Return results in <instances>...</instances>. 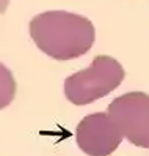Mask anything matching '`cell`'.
<instances>
[{"label":"cell","mask_w":149,"mask_h":156,"mask_svg":"<svg viewBox=\"0 0 149 156\" xmlns=\"http://www.w3.org/2000/svg\"><path fill=\"white\" fill-rule=\"evenodd\" d=\"M8 3H10V0H0V14L6 11V8H8Z\"/></svg>","instance_id":"8992f818"},{"label":"cell","mask_w":149,"mask_h":156,"mask_svg":"<svg viewBox=\"0 0 149 156\" xmlns=\"http://www.w3.org/2000/svg\"><path fill=\"white\" fill-rule=\"evenodd\" d=\"M30 36L38 49L55 60H72L94 44V25L69 11H46L30 21Z\"/></svg>","instance_id":"6da1fadb"},{"label":"cell","mask_w":149,"mask_h":156,"mask_svg":"<svg viewBox=\"0 0 149 156\" xmlns=\"http://www.w3.org/2000/svg\"><path fill=\"white\" fill-rule=\"evenodd\" d=\"M126 139L141 148H149V95L130 91L115 98L107 109Z\"/></svg>","instance_id":"3957f363"},{"label":"cell","mask_w":149,"mask_h":156,"mask_svg":"<svg viewBox=\"0 0 149 156\" xmlns=\"http://www.w3.org/2000/svg\"><path fill=\"white\" fill-rule=\"evenodd\" d=\"M16 95V80L13 73L0 62V111L11 104Z\"/></svg>","instance_id":"5b68a950"},{"label":"cell","mask_w":149,"mask_h":156,"mask_svg":"<svg viewBox=\"0 0 149 156\" xmlns=\"http://www.w3.org/2000/svg\"><path fill=\"white\" fill-rule=\"evenodd\" d=\"M126 76L123 65L108 55H97L86 68L64 80V95L76 106H85L111 93Z\"/></svg>","instance_id":"7a4b0ae2"},{"label":"cell","mask_w":149,"mask_h":156,"mask_svg":"<svg viewBox=\"0 0 149 156\" xmlns=\"http://www.w3.org/2000/svg\"><path fill=\"white\" fill-rule=\"evenodd\" d=\"M76 140L88 156H110L123 140V133L108 112H94L77 125Z\"/></svg>","instance_id":"277c9868"}]
</instances>
